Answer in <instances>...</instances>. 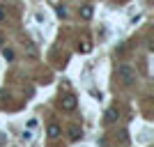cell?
<instances>
[{
  "label": "cell",
  "instance_id": "cell-1",
  "mask_svg": "<svg viewBox=\"0 0 154 147\" xmlns=\"http://www.w3.org/2000/svg\"><path fill=\"white\" fill-rule=\"evenodd\" d=\"M117 81L124 85V87H131L136 83V71L129 67V64H122V67H117Z\"/></svg>",
  "mask_w": 154,
  "mask_h": 147
},
{
  "label": "cell",
  "instance_id": "cell-2",
  "mask_svg": "<svg viewBox=\"0 0 154 147\" xmlns=\"http://www.w3.org/2000/svg\"><path fill=\"white\" fill-rule=\"evenodd\" d=\"M76 96L74 94H62V99H60V106H62L67 113H71V110H76Z\"/></svg>",
  "mask_w": 154,
  "mask_h": 147
},
{
  "label": "cell",
  "instance_id": "cell-3",
  "mask_svg": "<svg viewBox=\"0 0 154 147\" xmlns=\"http://www.w3.org/2000/svg\"><path fill=\"white\" fill-rule=\"evenodd\" d=\"M67 136H69L71 142H76V140L83 138V129L78 127V124H69V127H67Z\"/></svg>",
  "mask_w": 154,
  "mask_h": 147
},
{
  "label": "cell",
  "instance_id": "cell-4",
  "mask_svg": "<svg viewBox=\"0 0 154 147\" xmlns=\"http://www.w3.org/2000/svg\"><path fill=\"white\" fill-rule=\"evenodd\" d=\"M117 120H120V110H117L115 106L106 110V115H103V122H106V124H115Z\"/></svg>",
  "mask_w": 154,
  "mask_h": 147
},
{
  "label": "cell",
  "instance_id": "cell-5",
  "mask_svg": "<svg viewBox=\"0 0 154 147\" xmlns=\"http://www.w3.org/2000/svg\"><path fill=\"white\" fill-rule=\"evenodd\" d=\"M60 133H62V129H60V124H48V129H46V136H48L51 140L60 138Z\"/></svg>",
  "mask_w": 154,
  "mask_h": 147
},
{
  "label": "cell",
  "instance_id": "cell-6",
  "mask_svg": "<svg viewBox=\"0 0 154 147\" xmlns=\"http://www.w3.org/2000/svg\"><path fill=\"white\" fill-rule=\"evenodd\" d=\"M90 51H92V41L88 37H83L81 41H78V53H83V55H85V53H90Z\"/></svg>",
  "mask_w": 154,
  "mask_h": 147
},
{
  "label": "cell",
  "instance_id": "cell-7",
  "mask_svg": "<svg viewBox=\"0 0 154 147\" xmlns=\"http://www.w3.org/2000/svg\"><path fill=\"white\" fill-rule=\"evenodd\" d=\"M78 14H81V19L90 21V19H92V14H94V9H92V5H83L81 9H78Z\"/></svg>",
  "mask_w": 154,
  "mask_h": 147
},
{
  "label": "cell",
  "instance_id": "cell-8",
  "mask_svg": "<svg viewBox=\"0 0 154 147\" xmlns=\"http://www.w3.org/2000/svg\"><path fill=\"white\" fill-rule=\"evenodd\" d=\"M2 58H5L7 62H12V60H14V51H12V48H2Z\"/></svg>",
  "mask_w": 154,
  "mask_h": 147
},
{
  "label": "cell",
  "instance_id": "cell-9",
  "mask_svg": "<svg viewBox=\"0 0 154 147\" xmlns=\"http://www.w3.org/2000/svg\"><path fill=\"white\" fill-rule=\"evenodd\" d=\"M37 124H39V122L35 120V117H32V120H28V129H30V131H35V129H37Z\"/></svg>",
  "mask_w": 154,
  "mask_h": 147
},
{
  "label": "cell",
  "instance_id": "cell-10",
  "mask_svg": "<svg viewBox=\"0 0 154 147\" xmlns=\"http://www.w3.org/2000/svg\"><path fill=\"white\" fill-rule=\"evenodd\" d=\"M120 140H122V142H129V133H127V131H120Z\"/></svg>",
  "mask_w": 154,
  "mask_h": 147
},
{
  "label": "cell",
  "instance_id": "cell-11",
  "mask_svg": "<svg viewBox=\"0 0 154 147\" xmlns=\"http://www.w3.org/2000/svg\"><path fill=\"white\" fill-rule=\"evenodd\" d=\"M21 138H23V140H30V138H32V133H30V129H28V133H26V131H23V136H21Z\"/></svg>",
  "mask_w": 154,
  "mask_h": 147
},
{
  "label": "cell",
  "instance_id": "cell-12",
  "mask_svg": "<svg viewBox=\"0 0 154 147\" xmlns=\"http://www.w3.org/2000/svg\"><path fill=\"white\" fill-rule=\"evenodd\" d=\"M2 19H5V7L0 5V21H2Z\"/></svg>",
  "mask_w": 154,
  "mask_h": 147
},
{
  "label": "cell",
  "instance_id": "cell-13",
  "mask_svg": "<svg viewBox=\"0 0 154 147\" xmlns=\"http://www.w3.org/2000/svg\"><path fill=\"white\" fill-rule=\"evenodd\" d=\"M7 99H9V96H7L5 92H0V101H7Z\"/></svg>",
  "mask_w": 154,
  "mask_h": 147
},
{
  "label": "cell",
  "instance_id": "cell-14",
  "mask_svg": "<svg viewBox=\"0 0 154 147\" xmlns=\"http://www.w3.org/2000/svg\"><path fill=\"white\" fill-rule=\"evenodd\" d=\"M0 48H2V37H0Z\"/></svg>",
  "mask_w": 154,
  "mask_h": 147
}]
</instances>
